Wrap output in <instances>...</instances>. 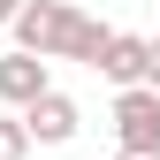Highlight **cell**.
Listing matches in <instances>:
<instances>
[{"label": "cell", "instance_id": "obj_3", "mask_svg": "<svg viewBox=\"0 0 160 160\" xmlns=\"http://www.w3.org/2000/svg\"><path fill=\"white\" fill-rule=\"evenodd\" d=\"M46 92H53L46 53H23V46H15V53H0V107H15V114H23V107H38Z\"/></svg>", "mask_w": 160, "mask_h": 160}, {"label": "cell", "instance_id": "obj_5", "mask_svg": "<svg viewBox=\"0 0 160 160\" xmlns=\"http://www.w3.org/2000/svg\"><path fill=\"white\" fill-rule=\"evenodd\" d=\"M23 122H31V137H38V145H69V137L84 130V107H76L69 92H46L38 107H23Z\"/></svg>", "mask_w": 160, "mask_h": 160}, {"label": "cell", "instance_id": "obj_9", "mask_svg": "<svg viewBox=\"0 0 160 160\" xmlns=\"http://www.w3.org/2000/svg\"><path fill=\"white\" fill-rule=\"evenodd\" d=\"M114 160H160V152H114Z\"/></svg>", "mask_w": 160, "mask_h": 160}, {"label": "cell", "instance_id": "obj_7", "mask_svg": "<svg viewBox=\"0 0 160 160\" xmlns=\"http://www.w3.org/2000/svg\"><path fill=\"white\" fill-rule=\"evenodd\" d=\"M15 15H23V0H0V23H15Z\"/></svg>", "mask_w": 160, "mask_h": 160}, {"label": "cell", "instance_id": "obj_2", "mask_svg": "<svg viewBox=\"0 0 160 160\" xmlns=\"http://www.w3.org/2000/svg\"><path fill=\"white\" fill-rule=\"evenodd\" d=\"M114 152H160V92L152 84L114 92Z\"/></svg>", "mask_w": 160, "mask_h": 160}, {"label": "cell", "instance_id": "obj_6", "mask_svg": "<svg viewBox=\"0 0 160 160\" xmlns=\"http://www.w3.org/2000/svg\"><path fill=\"white\" fill-rule=\"evenodd\" d=\"M31 145H38V137H31V122H23V114H0V160H31Z\"/></svg>", "mask_w": 160, "mask_h": 160}, {"label": "cell", "instance_id": "obj_8", "mask_svg": "<svg viewBox=\"0 0 160 160\" xmlns=\"http://www.w3.org/2000/svg\"><path fill=\"white\" fill-rule=\"evenodd\" d=\"M145 84H152V92H160V38H152V76H145Z\"/></svg>", "mask_w": 160, "mask_h": 160}, {"label": "cell", "instance_id": "obj_1", "mask_svg": "<svg viewBox=\"0 0 160 160\" xmlns=\"http://www.w3.org/2000/svg\"><path fill=\"white\" fill-rule=\"evenodd\" d=\"M107 23L84 8H69V0H23V15H15V46L23 53H46V61H84L99 69V53H107Z\"/></svg>", "mask_w": 160, "mask_h": 160}, {"label": "cell", "instance_id": "obj_4", "mask_svg": "<svg viewBox=\"0 0 160 160\" xmlns=\"http://www.w3.org/2000/svg\"><path fill=\"white\" fill-rule=\"evenodd\" d=\"M99 76H107L114 92L145 84V76H152V38H137V31H114V38H107V53H99Z\"/></svg>", "mask_w": 160, "mask_h": 160}]
</instances>
